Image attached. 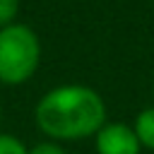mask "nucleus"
Listing matches in <instances>:
<instances>
[{
    "mask_svg": "<svg viewBox=\"0 0 154 154\" xmlns=\"http://www.w3.org/2000/svg\"><path fill=\"white\" fill-rule=\"evenodd\" d=\"M29 154H67V149H65V144L43 137L41 142H34L29 147Z\"/></svg>",
    "mask_w": 154,
    "mask_h": 154,
    "instance_id": "obj_7",
    "label": "nucleus"
},
{
    "mask_svg": "<svg viewBox=\"0 0 154 154\" xmlns=\"http://www.w3.org/2000/svg\"><path fill=\"white\" fill-rule=\"evenodd\" d=\"M108 120L103 96L89 84H58L34 106L36 130L53 142H77L94 137Z\"/></svg>",
    "mask_w": 154,
    "mask_h": 154,
    "instance_id": "obj_1",
    "label": "nucleus"
},
{
    "mask_svg": "<svg viewBox=\"0 0 154 154\" xmlns=\"http://www.w3.org/2000/svg\"><path fill=\"white\" fill-rule=\"evenodd\" d=\"M41 38L22 22L0 29V84L19 87L26 84L41 65Z\"/></svg>",
    "mask_w": 154,
    "mask_h": 154,
    "instance_id": "obj_2",
    "label": "nucleus"
},
{
    "mask_svg": "<svg viewBox=\"0 0 154 154\" xmlns=\"http://www.w3.org/2000/svg\"><path fill=\"white\" fill-rule=\"evenodd\" d=\"M0 154H29V147L24 140H19L12 132H0Z\"/></svg>",
    "mask_w": 154,
    "mask_h": 154,
    "instance_id": "obj_5",
    "label": "nucleus"
},
{
    "mask_svg": "<svg viewBox=\"0 0 154 154\" xmlns=\"http://www.w3.org/2000/svg\"><path fill=\"white\" fill-rule=\"evenodd\" d=\"M130 125H132V130L140 140V147L147 149V152H154V106L142 108Z\"/></svg>",
    "mask_w": 154,
    "mask_h": 154,
    "instance_id": "obj_4",
    "label": "nucleus"
},
{
    "mask_svg": "<svg viewBox=\"0 0 154 154\" xmlns=\"http://www.w3.org/2000/svg\"><path fill=\"white\" fill-rule=\"evenodd\" d=\"M152 99H154V82H152Z\"/></svg>",
    "mask_w": 154,
    "mask_h": 154,
    "instance_id": "obj_8",
    "label": "nucleus"
},
{
    "mask_svg": "<svg viewBox=\"0 0 154 154\" xmlns=\"http://www.w3.org/2000/svg\"><path fill=\"white\" fill-rule=\"evenodd\" d=\"M19 7H22L19 0H0V29H2V26H10V24L17 22V17H19Z\"/></svg>",
    "mask_w": 154,
    "mask_h": 154,
    "instance_id": "obj_6",
    "label": "nucleus"
},
{
    "mask_svg": "<svg viewBox=\"0 0 154 154\" xmlns=\"http://www.w3.org/2000/svg\"><path fill=\"white\" fill-rule=\"evenodd\" d=\"M91 140L96 154H142L132 125L123 120H106V125Z\"/></svg>",
    "mask_w": 154,
    "mask_h": 154,
    "instance_id": "obj_3",
    "label": "nucleus"
},
{
    "mask_svg": "<svg viewBox=\"0 0 154 154\" xmlns=\"http://www.w3.org/2000/svg\"><path fill=\"white\" fill-rule=\"evenodd\" d=\"M152 2H154V0H152Z\"/></svg>",
    "mask_w": 154,
    "mask_h": 154,
    "instance_id": "obj_9",
    "label": "nucleus"
},
{
    "mask_svg": "<svg viewBox=\"0 0 154 154\" xmlns=\"http://www.w3.org/2000/svg\"><path fill=\"white\" fill-rule=\"evenodd\" d=\"M0 116H2V113H0Z\"/></svg>",
    "mask_w": 154,
    "mask_h": 154,
    "instance_id": "obj_10",
    "label": "nucleus"
}]
</instances>
